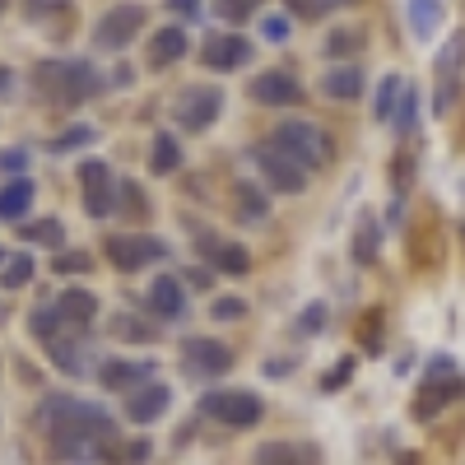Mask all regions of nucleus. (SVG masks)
I'll return each mask as SVG.
<instances>
[{"instance_id": "obj_12", "label": "nucleus", "mask_w": 465, "mask_h": 465, "mask_svg": "<svg viewBox=\"0 0 465 465\" xmlns=\"http://www.w3.org/2000/svg\"><path fill=\"white\" fill-rule=\"evenodd\" d=\"M252 61V43L242 33H210L201 47V65L205 70H238Z\"/></svg>"}, {"instance_id": "obj_40", "label": "nucleus", "mask_w": 465, "mask_h": 465, "mask_svg": "<svg viewBox=\"0 0 465 465\" xmlns=\"http://www.w3.org/2000/svg\"><path fill=\"white\" fill-rule=\"evenodd\" d=\"M326 317H331L326 302H312V307H307V312L298 317V335H317V331L326 326Z\"/></svg>"}, {"instance_id": "obj_30", "label": "nucleus", "mask_w": 465, "mask_h": 465, "mask_svg": "<svg viewBox=\"0 0 465 465\" xmlns=\"http://www.w3.org/2000/svg\"><path fill=\"white\" fill-rule=\"evenodd\" d=\"M405 84H401V74H386L381 80V89H377V107H372V116L377 122H391L396 116V94H401Z\"/></svg>"}, {"instance_id": "obj_2", "label": "nucleus", "mask_w": 465, "mask_h": 465, "mask_svg": "<svg viewBox=\"0 0 465 465\" xmlns=\"http://www.w3.org/2000/svg\"><path fill=\"white\" fill-rule=\"evenodd\" d=\"M37 89H43L47 103L80 107L103 89V80H98V70L89 61H43L37 65Z\"/></svg>"}, {"instance_id": "obj_36", "label": "nucleus", "mask_w": 465, "mask_h": 465, "mask_svg": "<svg viewBox=\"0 0 465 465\" xmlns=\"http://www.w3.org/2000/svg\"><path fill=\"white\" fill-rule=\"evenodd\" d=\"M256 5H261V0H214L219 19H228V24H242L247 15H256Z\"/></svg>"}, {"instance_id": "obj_44", "label": "nucleus", "mask_w": 465, "mask_h": 465, "mask_svg": "<svg viewBox=\"0 0 465 465\" xmlns=\"http://www.w3.org/2000/svg\"><path fill=\"white\" fill-rule=\"evenodd\" d=\"M5 89H10V70H5V65H0V94H5Z\"/></svg>"}, {"instance_id": "obj_21", "label": "nucleus", "mask_w": 465, "mask_h": 465, "mask_svg": "<svg viewBox=\"0 0 465 465\" xmlns=\"http://www.w3.org/2000/svg\"><path fill=\"white\" fill-rule=\"evenodd\" d=\"M256 465H317V447H307V442H265V447H256Z\"/></svg>"}, {"instance_id": "obj_43", "label": "nucleus", "mask_w": 465, "mask_h": 465, "mask_svg": "<svg viewBox=\"0 0 465 465\" xmlns=\"http://www.w3.org/2000/svg\"><path fill=\"white\" fill-rule=\"evenodd\" d=\"M0 168H28V153H19V149H5V153H0Z\"/></svg>"}, {"instance_id": "obj_28", "label": "nucleus", "mask_w": 465, "mask_h": 465, "mask_svg": "<svg viewBox=\"0 0 465 465\" xmlns=\"http://www.w3.org/2000/svg\"><path fill=\"white\" fill-rule=\"evenodd\" d=\"M112 331H116V340H126V344H153V340H159V335H153V326H144V322L131 317V312L112 317Z\"/></svg>"}, {"instance_id": "obj_8", "label": "nucleus", "mask_w": 465, "mask_h": 465, "mask_svg": "<svg viewBox=\"0 0 465 465\" xmlns=\"http://www.w3.org/2000/svg\"><path fill=\"white\" fill-rule=\"evenodd\" d=\"M252 163L261 168V177H265V186L270 191H284V196H298V191L307 186V168H298L289 153H280L275 144H252Z\"/></svg>"}, {"instance_id": "obj_42", "label": "nucleus", "mask_w": 465, "mask_h": 465, "mask_svg": "<svg viewBox=\"0 0 465 465\" xmlns=\"http://www.w3.org/2000/svg\"><path fill=\"white\" fill-rule=\"evenodd\" d=\"M163 5L177 10L182 19H196V15H201V0H163Z\"/></svg>"}, {"instance_id": "obj_32", "label": "nucleus", "mask_w": 465, "mask_h": 465, "mask_svg": "<svg viewBox=\"0 0 465 465\" xmlns=\"http://www.w3.org/2000/svg\"><path fill=\"white\" fill-rule=\"evenodd\" d=\"M28 280H33V261L28 256H10V265L0 270V284L5 289H24Z\"/></svg>"}, {"instance_id": "obj_34", "label": "nucleus", "mask_w": 465, "mask_h": 465, "mask_svg": "<svg viewBox=\"0 0 465 465\" xmlns=\"http://www.w3.org/2000/svg\"><path fill=\"white\" fill-rule=\"evenodd\" d=\"M359 47H363V33H354V28H335L331 43H326L331 56H349V52H359Z\"/></svg>"}, {"instance_id": "obj_13", "label": "nucleus", "mask_w": 465, "mask_h": 465, "mask_svg": "<svg viewBox=\"0 0 465 465\" xmlns=\"http://www.w3.org/2000/svg\"><path fill=\"white\" fill-rule=\"evenodd\" d=\"M80 182H84V210L94 219H107L112 214V201H116V182H112V168L103 159H89L80 163Z\"/></svg>"}, {"instance_id": "obj_4", "label": "nucleus", "mask_w": 465, "mask_h": 465, "mask_svg": "<svg viewBox=\"0 0 465 465\" xmlns=\"http://www.w3.org/2000/svg\"><path fill=\"white\" fill-rule=\"evenodd\" d=\"M201 414L223 423V429H252V423H261L265 405L256 391H238V386H223V391H205L201 396Z\"/></svg>"}, {"instance_id": "obj_18", "label": "nucleus", "mask_w": 465, "mask_h": 465, "mask_svg": "<svg viewBox=\"0 0 465 465\" xmlns=\"http://www.w3.org/2000/svg\"><path fill=\"white\" fill-rule=\"evenodd\" d=\"M168 405H173V391H168L163 381H149V386H140V391H131L126 419H131V423H153V419H163Z\"/></svg>"}, {"instance_id": "obj_22", "label": "nucleus", "mask_w": 465, "mask_h": 465, "mask_svg": "<svg viewBox=\"0 0 465 465\" xmlns=\"http://www.w3.org/2000/svg\"><path fill=\"white\" fill-rule=\"evenodd\" d=\"M322 94L335 98V103H349L363 94V70L359 65H335L331 74H322Z\"/></svg>"}, {"instance_id": "obj_45", "label": "nucleus", "mask_w": 465, "mask_h": 465, "mask_svg": "<svg viewBox=\"0 0 465 465\" xmlns=\"http://www.w3.org/2000/svg\"><path fill=\"white\" fill-rule=\"evenodd\" d=\"M33 5H37V10H43V5H56V0H33Z\"/></svg>"}, {"instance_id": "obj_46", "label": "nucleus", "mask_w": 465, "mask_h": 465, "mask_svg": "<svg viewBox=\"0 0 465 465\" xmlns=\"http://www.w3.org/2000/svg\"><path fill=\"white\" fill-rule=\"evenodd\" d=\"M0 10H5V0H0Z\"/></svg>"}, {"instance_id": "obj_14", "label": "nucleus", "mask_w": 465, "mask_h": 465, "mask_svg": "<svg viewBox=\"0 0 465 465\" xmlns=\"http://www.w3.org/2000/svg\"><path fill=\"white\" fill-rule=\"evenodd\" d=\"M247 94H252L261 107H293V103H302V84L293 80L289 70H265V74H256Z\"/></svg>"}, {"instance_id": "obj_38", "label": "nucleus", "mask_w": 465, "mask_h": 465, "mask_svg": "<svg viewBox=\"0 0 465 465\" xmlns=\"http://www.w3.org/2000/svg\"><path fill=\"white\" fill-rule=\"evenodd\" d=\"M289 33H293V24H289L284 15H265V19H261V37H265V43L280 47V43H289Z\"/></svg>"}, {"instance_id": "obj_15", "label": "nucleus", "mask_w": 465, "mask_h": 465, "mask_svg": "<svg viewBox=\"0 0 465 465\" xmlns=\"http://www.w3.org/2000/svg\"><path fill=\"white\" fill-rule=\"evenodd\" d=\"M196 247H201V256L214 261V270H223V275H247V270H252L247 247L219 238V232H196Z\"/></svg>"}, {"instance_id": "obj_33", "label": "nucleus", "mask_w": 465, "mask_h": 465, "mask_svg": "<svg viewBox=\"0 0 465 465\" xmlns=\"http://www.w3.org/2000/svg\"><path fill=\"white\" fill-rule=\"evenodd\" d=\"M391 122H396V131H401V135H410V131H414V122H419V98H414V89H401V112L391 116Z\"/></svg>"}, {"instance_id": "obj_17", "label": "nucleus", "mask_w": 465, "mask_h": 465, "mask_svg": "<svg viewBox=\"0 0 465 465\" xmlns=\"http://www.w3.org/2000/svg\"><path fill=\"white\" fill-rule=\"evenodd\" d=\"M52 312L61 317L65 331H84V326L98 317V298H94L89 289H65V293L52 302Z\"/></svg>"}, {"instance_id": "obj_3", "label": "nucleus", "mask_w": 465, "mask_h": 465, "mask_svg": "<svg viewBox=\"0 0 465 465\" xmlns=\"http://www.w3.org/2000/svg\"><path fill=\"white\" fill-rule=\"evenodd\" d=\"M270 144H275L280 153H289L298 168H326L335 159L331 135L322 126H312V122H280L275 135H270Z\"/></svg>"}, {"instance_id": "obj_26", "label": "nucleus", "mask_w": 465, "mask_h": 465, "mask_svg": "<svg viewBox=\"0 0 465 465\" xmlns=\"http://www.w3.org/2000/svg\"><path fill=\"white\" fill-rule=\"evenodd\" d=\"M33 205V182L28 177H15L0 186V219H24Z\"/></svg>"}, {"instance_id": "obj_9", "label": "nucleus", "mask_w": 465, "mask_h": 465, "mask_svg": "<svg viewBox=\"0 0 465 465\" xmlns=\"http://www.w3.org/2000/svg\"><path fill=\"white\" fill-rule=\"evenodd\" d=\"M144 28V10L140 5H112L98 24H94V43L103 52H126Z\"/></svg>"}, {"instance_id": "obj_47", "label": "nucleus", "mask_w": 465, "mask_h": 465, "mask_svg": "<svg viewBox=\"0 0 465 465\" xmlns=\"http://www.w3.org/2000/svg\"><path fill=\"white\" fill-rule=\"evenodd\" d=\"M0 261H5V252H0Z\"/></svg>"}, {"instance_id": "obj_11", "label": "nucleus", "mask_w": 465, "mask_h": 465, "mask_svg": "<svg viewBox=\"0 0 465 465\" xmlns=\"http://www.w3.org/2000/svg\"><path fill=\"white\" fill-rule=\"evenodd\" d=\"M447 368H451L447 359H438V372L429 368V381H423V391H419V401H414V419L438 414L447 401H456V396L465 391V381H460L456 372H447Z\"/></svg>"}, {"instance_id": "obj_1", "label": "nucleus", "mask_w": 465, "mask_h": 465, "mask_svg": "<svg viewBox=\"0 0 465 465\" xmlns=\"http://www.w3.org/2000/svg\"><path fill=\"white\" fill-rule=\"evenodd\" d=\"M43 423H47L52 447H56L61 460H84V456H98L103 447L116 442L112 414L94 401H80V396H47Z\"/></svg>"}, {"instance_id": "obj_23", "label": "nucleus", "mask_w": 465, "mask_h": 465, "mask_svg": "<svg viewBox=\"0 0 465 465\" xmlns=\"http://www.w3.org/2000/svg\"><path fill=\"white\" fill-rule=\"evenodd\" d=\"M442 19H447L442 0H410V28H414V37H423V43L442 28Z\"/></svg>"}, {"instance_id": "obj_31", "label": "nucleus", "mask_w": 465, "mask_h": 465, "mask_svg": "<svg viewBox=\"0 0 465 465\" xmlns=\"http://www.w3.org/2000/svg\"><path fill=\"white\" fill-rule=\"evenodd\" d=\"M344 5H359V0H289V10L302 15V19H322V15L344 10Z\"/></svg>"}, {"instance_id": "obj_41", "label": "nucleus", "mask_w": 465, "mask_h": 465, "mask_svg": "<svg viewBox=\"0 0 465 465\" xmlns=\"http://www.w3.org/2000/svg\"><path fill=\"white\" fill-rule=\"evenodd\" d=\"M349 372H354V359H340V363H335V372H331V377H326L322 386H326V391H340V386H344V377H349Z\"/></svg>"}, {"instance_id": "obj_27", "label": "nucleus", "mask_w": 465, "mask_h": 465, "mask_svg": "<svg viewBox=\"0 0 465 465\" xmlns=\"http://www.w3.org/2000/svg\"><path fill=\"white\" fill-rule=\"evenodd\" d=\"M377 242H381L377 219H372V214H363V219H359V228H354V261H359V265H372V261H377Z\"/></svg>"}, {"instance_id": "obj_20", "label": "nucleus", "mask_w": 465, "mask_h": 465, "mask_svg": "<svg viewBox=\"0 0 465 465\" xmlns=\"http://www.w3.org/2000/svg\"><path fill=\"white\" fill-rule=\"evenodd\" d=\"M149 372L153 363H103L98 381L107 391H140V386H149Z\"/></svg>"}, {"instance_id": "obj_25", "label": "nucleus", "mask_w": 465, "mask_h": 465, "mask_svg": "<svg viewBox=\"0 0 465 465\" xmlns=\"http://www.w3.org/2000/svg\"><path fill=\"white\" fill-rule=\"evenodd\" d=\"M232 205H238V214H242L247 223L270 219V201H265V191H261L256 182H238V186H232Z\"/></svg>"}, {"instance_id": "obj_5", "label": "nucleus", "mask_w": 465, "mask_h": 465, "mask_svg": "<svg viewBox=\"0 0 465 465\" xmlns=\"http://www.w3.org/2000/svg\"><path fill=\"white\" fill-rule=\"evenodd\" d=\"M460 74H465V33H451L433 56V112H451L460 98Z\"/></svg>"}, {"instance_id": "obj_37", "label": "nucleus", "mask_w": 465, "mask_h": 465, "mask_svg": "<svg viewBox=\"0 0 465 465\" xmlns=\"http://www.w3.org/2000/svg\"><path fill=\"white\" fill-rule=\"evenodd\" d=\"M210 317L214 322H238V317H247V298H219V302H210Z\"/></svg>"}, {"instance_id": "obj_39", "label": "nucleus", "mask_w": 465, "mask_h": 465, "mask_svg": "<svg viewBox=\"0 0 465 465\" xmlns=\"http://www.w3.org/2000/svg\"><path fill=\"white\" fill-rule=\"evenodd\" d=\"M80 144H94V126H70V131H61V135L52 140V149H56V153L80 149Z\"/></svg>"}, {"instance_id": "obj_10", "label": "nucleus", "mask_w": 465, "mask_h": 465, "mask_svg": "<svg viewBox=\"0 0 465 465\" xmlns=\"http://www.w3.org/2000/svg\"><path fill=\"white\" fill-rule=\"evenodd\" d=\"M182 368L191 377H223L232 368V349L210 335H186L182 340Z\"/></svg>"}, {"instance_id": "obj_35", "label": "nucleus", "mask_w": 465, "mask_h": 465, "mask_svg": "<svg viewBox=\"0 0 465 465\" xmlns=\"http://www.w3.org/2000/svg\"><path fill=\"white\" fill-rule=\"evenodd\" d=\"M89 270H94L89 252H61L56 256V275H89Z\"/></svg>"}, {"instance_id": "obj_24", "label": "nucleus", "mask_w": 465, "mask_h": 465, "mask_svg": "<svg viewBox=\"0 0 465 465\" xmlns=\"http://www.w3.org/2000/svg\"><path fill=\"white\" fill-rule=\"evenodd\" d=\"M177 168H182V144L173 140V131H159V135H153V153H149V173L168 177Z\"/></svg>"}, {"instance_id": "obj_6", "label": "nucleus", "mask_w": 465, "mask_h": 465, "mask_svg": "<svg viewBox=\"0 0 465 465\" xmlns=\"http://www.w3.org/2000/svg\"><path fill=\"white\" fill-rule=\"evenodd\" d=\"M107 261L116 265V270H144V265H153V261H168V242L163 238H153V232H112L107 238Z\"/></svg>"}, {"instance_id": "obj_7", "label": "nucleus", "mask_w": 465, "mask_h": 465, "mask_svg": "<svg viewBox=\"0 0 465 465\" xmlns=\"http://www.w3.org/2000/svg\"><path fill=\"white\" fill-rule=\"evenodd\" d=\"M219 112H223V89L214 84H191L173 98V116L182 131H210L219 122Z\"/></svg>"}, {"instance_id": "obj_29", "label": "nucleus", "mask_w": 465, "mask_h": 465, "mask_svg": "<svg viewBox=\"0 0 465 465\" xmlns=\"http://www.w3.org/2000/svg\"><path fill=\"white\" fill-rule=\"evenodd\" d=\"M19 232L28 242H43V247H61L65 242V228L61 219H37V223H19Z\"/></svg>"}, {"instance_id": "obj_19", "label": "nucleus", "mask_w": 465, "mask_h": 465, "mask_svg": "<svg viewBox=\"0 0 465 465\" xmlns=\"http://www.w3.org/2000/svg\"><path fill=\"white\" fill-rule=\"evenodd\" d=\"M186 52H191V37H186L182 28H173V24H168V28H159V33L149 37V65H153V70L177 65Z\"/></svg>"}, {"instance_id": "obj_16", "label": "nucleus", "mask_w": 465, "mask_h": 465, "mask_svg": "<svg viewBox=\"0 0 465 465\" xmlns=\"http://www.w3.org/2000/svg\"><path fill=\"white\" fill-rule=\"evenodd\" d=\"M144 298H149V312H159L163 322H182L186 317V289H182L177 275H159Z\"/></svg>"}]
</instances>
